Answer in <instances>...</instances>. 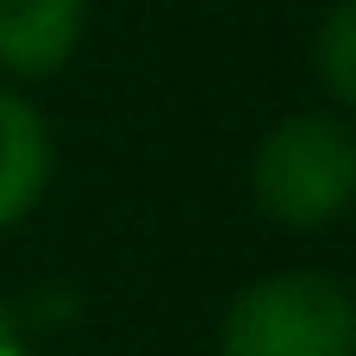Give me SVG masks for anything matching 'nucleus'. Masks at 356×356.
Masks as SVG:
<instances>
[{
    "label": "nucleus",
    "mask_w": 356,
    "mask_h": 356,
    "mask_svg": "<svg viewBox=\"0 0 356 356\" xmlns=\"http://www.w3.org/2000/svg\"><path fill=\"white\" fill-rule=\"evenodd\" d=\"M250 200L282 232H325L356 207V125L338 113H288L250 150Z\"/></svg>",
    "instance_id": "1"
},
{
    "label": "nucleus",
    "mask_w": 356,
    "mask_h": 356,
    "mask_svg": "<svg viewBox=\"0 0 356 356\" xmlns=\"http://www.w3.org/2000/svg\"><path fill=\"white\" fill-rule=\"evenodd\" d=\"M219 356H356V294L319 269L263 275L225 307Z\"/></svg>",
    "instance_id": "2"
},
{
    "label": "nucleus",
    "mask_w": 356,
    "mask_h": 356,
    "mask_svg": "<svg viewBox=\"0 0 356 356\" xmlns=\"http://www.w3.org/2000/svg\"><path fill=\"white\" fill-rule=\"evenodd\" d=\"M88 25V0H0V75L44 81L69 69Z\"/></svg>",
    "instance_id": "3"
},
{
    "label": "nucleus",
    "mask_w": 356,
    "mask_h": 356,
    "mask_svg": "<svg viewBox=\"0 0 356 356\" xmlns=\"http://www.w3.org/2000/svg\"><path fill=\"white\" fill-rule=\"evenodd\" d=\"M50 125L31 100L0 88V232H13L50 188Z\"/></svg>",
    "instance_id": "4"
},
{
    "label": "nucleus",
    "mask_w": 356,
    "mask_h": 356,
    "mask_svg": "<svg viewBox=\"0 0 356 356\" xmlns=\"http://www.w3.org/2000/svg\"><path fill=\"white\" fill-rule=\"evenodd\" d=\"M313 69L325 81V94L356 119V0H338L313 38Z\"/></svg>",
    "instance_id": "5"
},
{
    "label": "nucleus",
    "mask_w": 356,
    "mask_h": 356,
    "mask_svg": "<svg viewBox=\"0 0 356 356\" xmlns=\"http://www.w3.org/2000/svg\"><path fill=\"white\" fill-rule=\"evenodd\" d=\"M0 356H25V344H19V332H13L6 313H0Z\"/></svg>",
    "instance_id": "6"
}]
</instances>
